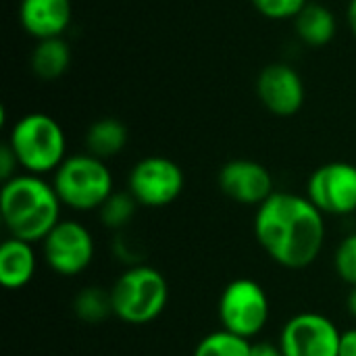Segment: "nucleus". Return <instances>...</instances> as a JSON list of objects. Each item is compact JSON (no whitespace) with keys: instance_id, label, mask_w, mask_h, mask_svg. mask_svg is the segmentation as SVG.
I'll use <instances>...</instances> for the list:
<instances>
[{"instance_id":"obj_1","label":"nucleus","mask_w":356,"mask_h":356,"mask_svg":"<svg viewBox=\"0 0 356 356\" xmlns=\"http://www.w3.org/2000/svg\"><path fill=\"white\" fill-rule=\"evenodd\" d=\"M325 215L294 192H273L254 215V238L271 261L286 269L313 265L325 244Z\"/></svg>"},{"instance_id":"obj_2","label":"nucleus","mask_w":356,"mask_h":356,"mask_svg":"<svg viewBox=\"0 0 356 356\" xmlns=\"http://www.w3.org/2000/svg\"><path fill=\"white\" fill-rule=\"evenodd\" d=\"M60 207L52 181L42 175L19 173L2 184L0 215L10 238L42 242L60 221Z\"/></svg>"},{"instance_id":"obj_3","label":"nucleus","mask_w":356,"mask_h":356,"mask_svg":"<svg viewBox=\"0 0 356 356\" xmlns=\"http://www.w3.org/2000/svg\"><path fill=\"white\" fill-rule=\"evenodd\" d=\"M6 144L13 148L23 173H54L67 159V136L56 119L46 113H27L8 131Z\"/></svg>"},{"instance_id":"obj_4","label":"nucleus","mask_w":356,"mask_h":356,"mask_svg":"<svg viewBox=\"0 0 356 356\" xmlns=\"http://www.w3.org/2000/svg\"><path fill=\"white\" fill-rule=\"evenodd\" d=\"M113 315L129 325L156 321L169 302L167 277L150 265H131L111 288Z\"/></svg>"},{"instance_id":"obj_5","label":"nucleus","mask_w":356,"mask_h":356,"mask_svg":"<svg viewBox=\"0 0 356 356\" xmlns=\"http://www.w3.org/2000/svg\"><path fill=\"white\" fill-rule=\"evenodd\" d=\"M52 186L60 204L77 213L98 211L115 192L106 163L88 152L67 156L52 173Z\"/></svg>"},{"instance_id":"obj_6","label":"nucleus","mask_w":356,"mask_h":356,"mask_svg":"<svg viewBox=\"0 0 356 356\" xmlns=\"http://www.w3.org/2000/svg\"><path fill=\"white\" fill-rule=\"evenodd\" d=\"M217 313L223 330L252 342L269 323L271 302L259 282L238 277L223 288Z\"/></svg>"},{"instance_id":"obj_7","label":"nucleus","mask_w":356,"mask_h":356,"mask_svg":"<svg viewBox=\"0 0 356 356\" xmlns=\"http://www.w3.org/2000/svg\"><path fill=\"white\" fill-rule=\"evenodd\" d=\"M186 186L181 167L167 156H146L138 161L127 175V192L140 207L163 209L173 204Z\"/></svg>"},{"instance_id":"obj_8","label":"nucleus","mask_w":356,"mask_h":356,"mask_svg":"<svg viewBox=\"0 0 356 356\" xmlns=\"http://www.w3.org/2000/svg\"><path fill=\"white\" fill-rule=\"evenodd\" d=\"M40 244L46 265L60 277L83 273L96 252L90 229L75 219H60Z\"/></svg>"},{"instance_id":"obj_9","label":"nucleus","mask_w":356,"mask_h":356,"mask_svg":"<svg viewBox=\"0 0 356 356\" xmlns=\"http://www.w3.org/2000/svg\"><path fill=\"white\" fill-rule=\"evenodd\" d=\"M323 215L344 217L356 211V165L334 161L317 167L305 194Z\"/></svg>"},{"instance_id":"obj_10","label":"nucleus","mask_w":356,"mask_h":356,"mask_svg":"<svg viewBox=\"0 0 356 356\" xmlns=\"http://www.w3.org/2000/svg\"><path fill=\"white\" fill-rule=\"evenodd\" d=\"M340 336L330 317L307 311L284 323L277 344L286 356H338Z\"/></svg>"},{"instance_id":"obj_11","label":"nucleus","mask_w":356,"mask_h":356,"mask_svg":"<svg viewBox=\"0 0 356 356\" xmlns=\"http://www.w3.org/2000/svg\"><path fill=\"white\" fill-rule=\"evenodd\" d=\"M261 104L275 117H292L305 104V81L300 73L286 63L267 65L257 79Z\"/></svg>"},{"instance_id":"obj_12","label":"nucleus","mask_w":356,"mask_h":356,"mask_svg":"<svg viewBox=\"0 0 356 356\" xmlns=\"http://www.w3.org/2000/svg\"><path fill=\"white\" fill-rule=\"evenodd\" d=\"M217 184L229 200L257 209L275 192L269 169L250 159L227 161L217 175Z\"/></svg>"},{"instance_id":"obj_13","label":"nucleus","mask_w":356,"mask_h":356,"mask_svg":"<svg viewBox=\"0 0 356 356\" xmlns=\"http://www.w3.org/2000/svg\"><path fill=\"white\" fill-rule=\"evenodd\" d=\"M73 17L71 0H21L19 19L23 29L35 38H63Z\"/></svg>"},{"instance_id":"obj_14","label":"nucleus","mask_w":356,"mask_h":356,"mask_svg":"<svg viewBox=\"0 0 356 356\" xmlns=\"http://www.w3.org/2000/svg\"><path fill=\"white\" fill-rule=\"evenodd\" d=\"M38 269V254L31 242L8 238L0 246V284L6 290L25 288Z\"/></svg>"},{"instance_id":"obj_15","label":"nucleus","mask_w":356,"mask_h":356,"mask_svg":"<svg viewBox=\"0 0 356 356\" xmlns=\"http://www.w3.org/2000/svg\"><path fill=\"white\" fill-rule=\"evenodd\" d=\"M29 65L35 77L44 81L58 79L67 73L71 65V48L65 38H46L38 40L35 48L31 50Z\"/></svg>"},{"instance_id":"obj_16","label":"nucleus","mask_w":356,"mask_h":356,"mask_svg":"<svg viewBox=\"0 0 356 356\" xmlns=\"http://www.w3.org/2000/svg\"><path fill=\"white\" fill-rule=\"evenodd\" d=\"M294 27L302 44L311 48H321L327 46L336 35V17L327 6L309 2L305 10L294 19Z\"/></svg>"},{"instance_id":"obj_17","label":"nucleus","mask_w":356,"mask_h":356,"mask_svg":"<svg viewBox=\"0 0 356 356\" xmlns=\"http://www.w3.org/2000/svg\"><path fill=\"white\" fill-rule=\"evenodd\" d=\"M127 127L119 119H98L86 131V152L100 161L113 159L123 152V148L127 146Z\"/></svg>"},{"instance_id":"obj_18","label":"nucleus","mask_w":356,"mask_h":356,"mask_svg":"<svg viewBox=\"0 0 356 356\" xmlns=\"http://www.w3.org/2000/svg\"><path fill=\"white\" fill-rule=\"evenodd\" d=\"M73 313L81 323L98 325L113 315V298L111 290L100 286H88L77 292L73 298Z\"/></svg>"},{"instance_id":"obj_19","label":"nucleus","mask_w":356,"mask_h":356,"mask_svg":"<svg viewBox=\"0 0 356 356\" xmlns=\"http://www.w3.org/2000/svg\"><path fill=\"white\" fill-rule=\"evenodd\" d=\"M252 342L240 338L227 330H217L207 334L194 348L192 356H250Z\"/></svg>"},{"instance_id":"obj_20","label":"nucleus","mask_w":356,"mask_h":356,"mask_svg":"<svg viewBox=\"0 0 356 356\" xmlns=\"http://www.w3.org/2000/svg\"><path fill=\"white\" fill-rule=\"evenodd\" d=\"M138 207L140 204L136 202V198L127 190L113 192L104 200V204L98 209V217H100V221H102L104 227L115 229V232H121V229H125L131 223Z\"/></svg>"},{"instance_id":"obj_21","label":"nucleus","mask_w":356,"mask_h":356,"mask_svg":"<svg viewBox=\"0 0 356 356\" xmlns=\"http://www.w3.org/2000/svg\"><path fill=\"white\" fill-rule=\"evenodd\" d=\"M334 269L344 284H348L350 288L356 286V232L348 234L338 244L334 254Z\"/></svg>"},{"instance_id":"obj_22","label":"nucleus","mask_w":356,"mask_h":356,"mask_svg":"<svg viewBox=\"0 0 356 356\" xmlns=\"http://www.w3.org/2000/svg\"><path fill=\"white\" fill-rule=\"evenodd\" d=\"M250 2L263 17L271 21L296 19L309 4V0H250Z\"/></svg>"},{"instance_id":"obj_23","label":"nucleus","mask_w":356,"mask_h":356,"mask_svg":"<svg viewBox=\"0 0 356 356\" xmlns=\"http://www.w3.org/2000/svg\"><path fill=\"white\" fill-rule=\"evenodd\" d=\"M19 169L21 167H19V161H17L13 148L4 142L0 148V179H2V184L13 179L15 175H19Z\"/></svg>"},{"instance_id":"obj_24","label":"nucleus","mask_w":356,"mask_h":356,"mask_svg":"<svg viewBox=\"0 0 356 356\" xmlns=\"http://www.w3.org/2000/svg\"><path fill=\"white\" fill-rule=\"evenodd\" d=\"M338 356H356V327L342 332L340 344H338Z\"/></svg>"},{"instance_id":"obj_25","label":"nucleus","mask_w":356,"mask_h":356,"mask_svg":"<svg viewBox=\"0 0 356 356\" xmlns=\"http://www.w3.org/2000/svg\"><path fill=\"white\" fill-rule=\"evenodd\" d=\"M250 356H286L280 344L271 342H252V355Z\"/></svg>"},{"instance_id":"obj_26","label":"nucleus","mask_w":356,"mask_h":356,"mask_svg":"<svg viewBox=\"0 0 356 356\" xmlns=\"http://www.w3.org/2000/svg\"><path fill=\"white\" fill-rule=\"evenodd\" d=\"M346 311L353 319H356V286H353L346 294Z\"/></svg>"},{"instance_id":"obj_27","label":"nucleus","mask_w":356,"mask_h":356,"mask_svg":"<svg viewBox=\"0 0 356 356\" xmlns=\"http://www.w3.org/2000/svg\"><path fill=\"white\" fill-rule=\"evenodd\" d=\"M346 19H348V25H350L353 35L356 38V0H350L348 10H346Z\"/></svg>"}]
</instances>
